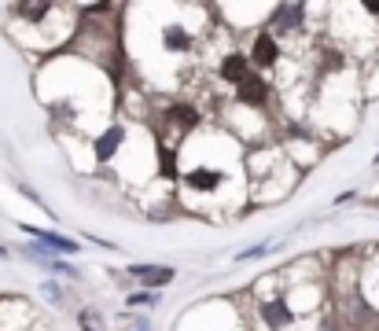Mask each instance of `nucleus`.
Instances as JSON below:
<instances>
[{"instance_id":"f257e3e1","label":"nucleus","mask_w":379,"mask_h":331,"mask_svg":"<svg viewBox=\"0 0 379 331\" xmlns=\"http://www.w3.org/2000/svg\"><path fill=\"white\" fill-rule=\"evenodd\" d=\"M277 63H280V41H277L269 30H261V33L254 37V45H251V67L272 70Z\"/></svg>"},{"instance_id":"f03ea898","label":"nucleus","mask_w":379,"mask_h":331,"mask_svg":"<svg viewBox=\"0 0 379 331\" xmlns=\"http://www.w3.org/2000/svg\"><path fill=\"white\" fill-rule=\"evenodd\" d=\"M236 99L243 107H265L269 104V81L261 78L258 70H251L247 78L236 85Z\"/></svg>"},{"instance_id":"7ed1b4c3","label":"nucleus","mask_w":379,"mask_h":331,"mask_svg":"<svg viewBox=\"0 0 379 331\" xmlns=\"http://www.w3.org/2000/svg\"><path fill=\"white\" fill-rule=\"evenodd\" d=\"M225 184V173L214 170V166H195V170L185 173V188L188 192H199V195H210Z\"/></svg>"},{"instance_id":"20e7f679","label":"nucleus","mask_w":379,"mask_h":331,"mask_svg":"<svg viewBox=\"0 0 379 331\" xmlns=\"http://www.w3.org/2000/svg\"><path fill=\"white\" fill-rule=\"evenodd\" d=\"M162 122H166L173 133H180V136H185V133H192L195 125L203 122V114L195 111L192 104H169V107L162 111Z\"/></svg>"},{"instance_id":"39448f33","label":"nucleus","mask_w":379,"mask_h":331,"mask_svg":"<svg viewBox=\"0 0 379 331\" xmlns=\"http://www.w3.org/2000/svg\"><path fill=\"white\" fill-rule=\"evenodd\" d=\"M122 144H125V129H122V125H111V129L103 133V136L93 140V159H96L100 166L111 162V159L122 151Z\"/></svg>"},{"instance_id":"423d86ee","label":"nucleus","mask_w":379,"mask_h":331,"mask_svg":"<svg viewBox=\"0 0 379 331\" xmlns=\"http://www.w3.org/2000/svg\"><path fill=\"white\" fill-rule=\"evenodd\" d=\"M291 321H295V309L284 302V295L269 298V302H261V324H265V328L280 331V328H287Z\"/></svg>"},{"instance_id":"0eeeda50","label":"nucleus","mask_w":379,"mask_h":331,"mask_svg":"<svg viewBox=\"0 0 379 331\" xmlns=\"http://www.w3.org/2000/svg\"><path fill=\"white\" fill-rule=\"evenodd\" d=\"M217 74H221V81L240 85V81L247 78V74H251V56H247V52H229L225 59H221Z\"/></svg>"},{"instance_id":"6e6552de","label":"nucleus","mask_w":379,"mask_h":331,"mask_svg":"<svg viewBox=\"0 0 379 331\" xmlns=\"http://www.w3.org/2000/svg\"><path fill=\"white\" fill-rule=\"evenodd\" d=\"M22 232H30L33 236V243H41L45 250H63V254H74L77 243L67 236H56V232H48V228H33V225H22Z\"/></svg>"},{"instance_id":"1a4fd4ad","label":"nucleus","mask_w":379,"mask_h":331,"mask_svg":"<svg viewBox=\"0 0 379 331\" xmlns=\"http://www.w3.org/2000/svg\"><path fill=\"white\" fill-rule=\"evenodd\" d=\"M125 273L137 276V280H144L148 287H166V284H173V269H166V265H129Z\"/></svg>"},{"instance_id":"9d476101","label":"nucleus","mask_w":379,"mask_h":331,"mask_svg":"<svg viewBox=\"0 0 379 331\" xmlns=\"http://www.w3.org/2000/svg\"><path fill=\"white\" fill-rule=\"evenodd\" d=\"M302 15H306V8L302 4H280L277 11H272V30L277 33H291V30H298V22H302Z\"/></svg>"},{"instance_id":"9b49d317","label":"nucleus","mask_w":379,"mask_h":331,"mask_svg":"<svg viewBox=\"0 0 379 331\" xmlns=\"http://www.w3.org/2000/svg\"><path fill=\"white\" fill-rule=\"evenodd\" d=\"M162 48H166V52H173V56L188 52V48H192L188 30L180 26V22H166V26H162Z\"/></svg>"},{"instance_id":"f8f14e48","label":"nucleus","mask_w":379,"mask_h":331,"mask_svg":"<svg viewBox=\"0 0 379 331\" xmlns=\"http://www.w3.org/2000/svg\"><path fill=\"white\" fill-rule=\"evenodd\" d=\"M159 173L166 181H177V147L173 144H159Z\"/></svg>"},{"instance_id":"ddd939ff","label":"nucleus","mask_w":379,"mask_h":331,"mask_svg":"<svg viewBox=\"0 0 379 331\" xmlns=\"http://www.w3.org/2000/svg\"><path fill=\"white\" fill-rule=\"evenodd\" d=\"M19 15H26L30 22H41L45 15H52V4H15Z\"/></svg>"},{"instance_id":"4468645a","label":"nucleus","mask_w":379,"mask_h":331,"mask_svg":"<svg viewBox=\"0 0 379 331\" xmlns=\"http://www.w3.org/2000/svg\"><path fill=\"white\" fill-rule=\"evenodd\" d=\"M77 321H82V331H100V313L96 309H82Z\"/></svg>"},{"instance_id":"2eb2a0df","label":"nucleus","mask_w":379,"mask_h":331,"mask_svg":"<svg viewBox=\"0 0 379 331\" xmlns=\"http://www.w3.org/2000/svg\"><path fill=\"white\" fill-rule=\"evenodd\" d=\"M41 291H45V298H48L52 305H63V302H67V295H63V287H59V284H52V280H48V284H45Z\"/></svg>"},{"instance_id":"dca6fc26","label":"nucleus","mask_w":379,"mask_h":331,"mask_svg":"<svg viewBox=\"0 0 379 331\" xmlns=\"http://www.w3.org/2000/svg\"><path fill=\"white\" fill-rule=\"evenodd\" d=\"M159 295H151V291H137V295H129V305H155Z\"/></svg>"},{"instance_id":"f3484780","label":"nucleus","mask_w":379,"mask_h":331,"mask_svg":"<svg viewBox=\"0 0 379 331\" xmlns=\"http://www.w3.org/2000/svg\"><path fill=\"white\" fill-rule=\"evenodd\" d=\"M258 254H269V243H258V247H251V250H243L240 261H251V258H258Z\"/></svg>"},{"instance_id":"a211bd4d","label":"nucleus","mask_w":379,"mask_h":331,"mask_svg":"<svg viewBox=\"0 0 379 331\" xmlns=\"http://www.w3.org/2000/svg\"><path fill=\"white\" fill-rule=\"evenodd\" d=\"M364 11H369V15H379V0H364Z\"/></svg>"},{"instance_id":"6ab92c4d","label":"nucleus","mask_w":379,"mask_h":331,"mask_svg":"<svg viewBox=\"0 0 379 331\" xmlns=\"http://www.w3.org/2000/svg\"><path fill=\"white\" fill-rule=\"evenodd\" d=\"M137 331H151V328H148V324H140V328H137Z\"/></svg>"}]
</instances>
